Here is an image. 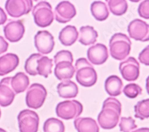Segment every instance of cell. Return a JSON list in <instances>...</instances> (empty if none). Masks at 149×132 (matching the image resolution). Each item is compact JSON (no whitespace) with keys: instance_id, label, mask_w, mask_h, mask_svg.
<instances>
[{"instance_id":"cell-25","label":"cell","mask_w":149,"mask_h":132,"mask_svg":"<svg viewBox=\"0 0 149 132\" xmlns=\"http://www.w3.org/2000/svg\"><path fill=\"white\" fill-rule=\"evenodd\" d=\"M53 59L47 56H41L37 61L36 71L38 75L47 78L52 73Z\"/></svg>"},{"instance_id":"cell-26","label":"cell","mask_w":149,"mask_h":132,"mask_svg":"<svg viewBox=\"0 0 149 132\" xmlns=\"http://www.w3.org/2000/svg\"><path fill=\"white\" fill-rule=\"evenodd\" d=\"M109 10L115 16H122L125 14L128 10V4L125 0H107Z\"/></svg>"},{"instance_id":"cell-21","label":"cell","mask_w":149,"mask_h":132,"mask_svg":"<svg viewBox=\"0 0 149 132\" xmlns=\"http://www.w3.org/2000/svg\"><path fill=\"white\" fill-rule=\"evenodd\" d=\"M29 79L23 72H19L14 77H11L10 85L15 94L22 93L25 91L29 85Z\"/></svg>"},{"instance_id":"cell-4","label":"cell","mask_w":149,"mask_h":132,"mask_svg":"<svg viewBox=\"0 0 149 132\" xmlns=\"http://www.w3.org/2000/svg\"><path fill=\"white\" fill-rule=\"evenodd\" d=\"M131 44V41L127 35L122 33H115L109 41L111 56L117 60H123L130 54Z\"/></svg>"},{"instance_id":"cell-12","label":"cell","mask_w":149,"mask_h":132,"mask_svg":"<svg viewBox=\"0 0 149 132\" xmlns=\"http://www.w3.org/2000/svg\"><path fill=\"white\" fill-rule=\"evenodd\" d=\"M119 70L124 79L129 82L135 81L140 75V64L135 58L130 57L120 63Z\"/></svg>"},{"instance_id":"cell-8","label":"cell","mask_w":149,"mask_h":132,"mask_svg":"<svg viewBox=\"0 0 149 132\" xmlns=\"http://www.w3.org/2000/svg\"><path fill=\"white\" fill-rule=\"evenodd\" d=\"M20 132H38L40 117L37 113L30 110H24L17 116Z\"/></svg>"},{"instance_id":"cell-10","label":"cell","mask_w":149,"mask_h":132,"mask_svg":"<svg viewBox=\"0 0 149 132\" xmlns=\"http://www.w3.org/2000/svg\"><path fill=\"white\" fill-rule=\"evenodd\" d=\"M130 37L135 41L147 42L149 41V25L140 19L131 21L128 26Z\"/></svg>"},{"instance_id":"cell-6","label":"cell","mask_w":149,"mask_h":132,"mask_svg":"<svg viewBox=\"0 0 149 132\" xmlns=\"http://www.w3.org/2000/svg\"><path fill=\"white\" fill-rule=\"evenodd\" d=\"M47 96V92L43 85L40 83H33L26 92V105L30 109H40L43 105Z\"/></svg>"},{"instance_id":"cell-24","label":"cell","mask_w":149,"mask_h":132,"mask_svg":"<svg viewBox=\"0 0 149 132\" xmlns=\"http://www.w3.org/2000/svg\"><path fill=\"white\" fill-rule=\"evenodd\" d=\"M91 12L93 17L98 21H104L109 16V11L106 4L100 1H94L91 5Z\"/></svg>"},{"instance_id":"cell-2","label":"cell","mask_w":149,"mask_h":132,"mask_svg":"<svg viewBox=\"0 0 149 132\" xmlns=\"http://www.w3.org/2000/svg\"><path fill=\"white\" fill-rule=\"evenodd\" d=\"M56 64L54 75L58 80H69L73 77L75 68L73 66V58L72 53L67 50L58 51L54 57Z\"/></svg>"},{"instance_id":"cell-1","label":"cell","mask_w":149,"mask_h":132,"mask_svg":"<svg viewBox=\"0 0 149 132\" xmlns=\"http://www.w3.org/2000/svg\"><path fill=\"white\" fill-rule=\"evenodd\" d=\"M122 105L115 98H107L103 102L102 110L98 115V123L100 127L109 130L115 128L119 123Z\"/></svg>"},{"instance_id":"cell-33","label":"cell","mask_w":149,"mask_h":132,"mask_svg":"<svg viewBox=\"0 0 149 132\" xmlns=\"http://www.w3.org/2000/svg\"><path fill=\"white\" fill-rule=\"evenodd\" d=\"M139 59L141 63L149 66V45L146 46L140 53Z\"/></svg>"},{"instance_id":"cell-27","label":"cell","mask_w":149,"mask_h":132,"mask_svg":"<svg viewBox=\"0 0 149 132\" xmlns=\"http://www.w3.org/2000/svg\"><path fill=\"white\" fill-rule=\"evenodd\" d=\"M44 132H65V127L60 120L49 118L45 122L43 126Z\"/></svg>"},{"instance_id":"cell-36","label":"cell","mask_w":149,"mask_h":132,"mask_svg":"<svg viewBox=\"0 0 149 132\" xmlns=\"http://www.w3.org/2000/svg\"><path fill=\"white\" fill-rule=\"evenodd\" d=\"M132 132H149V128L147 127H143L135 130H133Z\"/></svg>"},{"instance_id":"cell-29","label":"cell","mask_w":149,"mask_h":132,"mask_svg":"<svg viewBox=\"0 0 149 132\" xmlns=\"http://www.w3.org/2000/svg\"><path fill=\"white\" fill-rule=\"evenodd\" d=\"M42 56L40 54H33L26 59L24 64V70L31 76H36L38 75L36 71L37 61Z\"/></svg>"},{"instance_id":"cell-34","label":"cell","mask_w":149,"mask_h":132,"mask_svg":"<svg viewBox=\"0 0 149 132\" xmlns=\"http://www.w3.org/2000/svg\"><path fill=\"white\" fill-rule=\"evenodd\" d=\"M8 48V44L5 39L0 36V55L6 53Z\"/></svg>"},{"instance_id":"cell-3","label":"cell","mask_w":149,"mask_h":132,"mask_svg":"<svg viewBox=\"0 0 149 132\" xmlns=\"http://www.w3.org/2000/svg\"><path fill=\"white\" fill-rule=\"evenodd\" d=\"M76 79L84 87L94 85L97 80V74L93 66L85 58L78 59L75 63Z\"/></svg>"},{"instance_id":"cell-19","label":"cell","mask_w":149,"mask_h":132,"mask_svg":"<svg viewBox=\"0 0 149 132\" xmlns=\"http://www.w3.org/2000/svg\"><path fill=\"white\" fill-rule=\"evenodd\" d=\"M79 37V33L75 26L68 25L62 29L58 35V39L61 44L66 46H69L75 43Z\"/></svg>"},{"instance_id":"cell-23","label":"cell","mask_w":149,"mask_h":132,"mask_svg":"<svg viewBox=\"0 0 149 132\" xmlns=\"http://www.w3.org/2000/svg\"><path fill=\"white\" fill-rule=\"evenodd\" d=\"M80 36L79 42L85 45L88 46L94 44L98 38V33L93 26H82L79 29Z\"/></svg>"},{"instance_id":"cell-37","label":"cell","mask_w":149,"mask_h":132,"mask_svg":"<svg viewBox=\"0 0 149 132\" xmlns=\"http://www.w3.org/2000/svg\"><path fill=\"white\" fill-rule=\"evenodd\" d=\"M146 89L148 94L149 95V76L146 79Z\"/></svg>"},{"instance_id":"cell-22","label":"cell","mask_w":149,"mask_h":132,"mask_svg":"<svg viewBox=\"0 0 149 132\" xmlns=\"http://www.w3.org/2000/svg\"><path fill=\"white\" fill-rule=\"evenodd\" d=\"M123 82L120 77L116 75H111L105 81V91L111 97H117L121 94Z\"/></svg>"},{"instance_id":"cell-30","label":"cell","mask_w":149,"mask_h":132,"mask_svg":"<svg viewBox=\"0 0 149 132\" xmlns=\"http://www.w3.org/2000/svg\"><path fill=\"white\" fill-rule=\"evenodd\" d=\"M142 91V88L137 84L130 83L124 87L123 92L128 98L134 99L141 94Z\"/></svg>"},{"instance_id":"cell-20","label":"cell","mask_w":149,"mask_h":132,"mask_svg":"<svg viewBox=\"0 0 149 132\" xmlns=\"http://www.w3.org/2000/svg\"><path fill=\"white\" fill-rule=\"evenodd\" d=\"M74 126L78 132H99V127L92 118H77L74 120Z\"/></svg>"},{"instance_id":"cell-39","label":"cell","mask_w":149,"mask_h":132,"mask_svg":"<svg viewBox=\"0 0 149 132\" xmlns=\"http://www.w3.org/2000/svg\"><path fill=\"white\" fill-rule=\"evenodd\" d=\"M1 109H0V118H1Z\"/></svg>"},{"instance_id":"cell-9","label":"cell","mask_w":149,"mask_h":132,"mask_svg":"<svg viewBox=\"0 0 149 132\" xmlns=\"http://www.w3.org/2000/svg\"><path fill=\"white\" fill-rule=\"evenodd\" d=\"M32 7L33 3L31 0H8L5 4L7 13L15 18L28 14Z\"/></svg>"},{"instance_id":"cell-32","label":"cell","mask_w":149,"mask_h":132,"mask_svg":"<svg viewBox=\"0 0 149 132\" xmlns=\"http://www.w3.org/2000/svg\"><path fill=\"white\" fill-rule=\"evenodd\" d=\"M139 16L145 19H149V0L142 1L138 8Z\"/></svg>"},{"instance_id":"cell-28","label":"cell","mask_w":149,"mask_h":132,"mask_svg":"<svg viewBox=\"0 0 149 132\" xmlns=\"http://www.w3.org/2000/svg\"><path fill=\"white\" fill-rule=\"evenodd\" d=\"M135 117L141 120L149 118V99L139 101L134 106Z\"/></svg>"},{"instance_id":"cell-38","label":"cell","mask_w":149,"mask_h":132,"mask_svg":"<svg viewBox=\"0 0 149 132\" xmlns=\"http://www.w3.org/2000/svg\"><path fill=\"white\" fill-rule=\"evenodd\" d=\"M0 132H7L5 130H4L3 129L0 128Z\"/></svg>"},{"instance_id":"cell-14","label":"cell","mask_w":149,"mask_h":132,"mask_svg":"<svg viewBox=\"0 0 149 132\" xmlns=\"http://www.w3.org/2000/svg\"><path fill=\"white\" fill-rule=\"evenodd\" d=\"M25 29L21 20H11L4 27L5 38L10 42H17L23 37Z\"/></svg>"},{"instance_id":"cell-31","label":"cell","mask_w":149,"mask_h":132,"mask_svg":"<svg viewBox=\"0 0 149 132\" xmlns=\"http://www.w3.org/2000/svg\"><path fill=\"white\" fill-rule=\"evenodd\" d=\"M120 131L122 132H132L137 128L135 124V121L131 117H122L119 123Z\"/></svg>"},{"instance_id":"cell-11","label":"cell","mask_w":149,"mask_h":132,"mask_svg":"<svg viewBox=\"0 0 149 132\" xmlns=\"http://www.w3.org/2000/svg\"><path fill=\"white\" fill-rule=\"evenodd\" d=\"M34 41L36 50L44 55L51 53L55 45L54 37L47 30L37 32L34 37Z\"/></svg>"},{"instance_id":"cell-17","label":"cell","mask_w":149,"mask_h":132,"mask_svg":"<svg viewBox=\"0 0 149 132\" xmlns=\"http://www.w3.org/2000/svg\"><path fill=\"white\" fill-rule=\"evenodd\" d=\"M19 64V58L16 54L8 53L0 57V76L6 75L14 71Z\"/></svg>"},{"instance_id":"cell-18","label":"cell","mask_w":149,"mask_h":132,"mask_svg":"<svg viewBox=\"0 0 149 132\" xmlns=\"http://www.w3.org/2000/svg\"><path fill=\"white\" fill-rule=\"evenodd\" d=\"M57 91L60 97L65 99H70L77 97L79 90L75 83L70 80H65L57 85Z\"/></svg>"},{"instance_id":"cell-13","label":"cell","mask_w":149,"mask_h":132,"mask_svg":"<svg viewBox=\"0 0 149 132\" xmlns=\"http://www.w3.org/2000/svg\"><path fill=\"white\" fill-rule=\"evenodd\" d=\"M55 19L60 23H66L77 15L74 5L66 1L59 3L54 9Z\"/></svg>"},{"instance_id":"cell-35","label":"cell","mask_w":149,"mask_h":132,"mask_svg":"<svg viewBox=\"0 0 149 132\" xmlns=\"http://www.w3.org/2000/svg\"><path fill=\"white\" fill-rule=\"evenodd\" d=\"M7 16L4 10L0 7V25H3L7 21Z\"/></svg>"},{"instance_id":"cell-7","label":"cell","mask_w":149,"mask_h":132,"mask_svg":"<svg viewBox=\"0 0 149 132\" xmlns=\"http://www.w3.org/2000/svg\"><path fill=\"white\" fill-rule=\"evenodd\" d=\"M83 111V106L77 100H68L58 103L56 106L57 115L63 120L77 118Z\"/></svg>"},{"instance_id":"cell-5","label":"cell","mask_w":149,"mask_h":132,"mask_svg":"<svg viewBox=\"0 0 149 132\" xmlns=\"http://www.w3.org/2000/svg\"><path fill=\"white\" fill-rule=\"evenodd\" d=\"M32 15L36 25L40 28H47L54 21V13L52 7L47 1H41L35 6Z\"/></svg>"},{"instance_id":"cell-15","label":"cell","mask_w":149,"mask_h":132,"mask_svg":"<svg viewBox=\"0 0 149 132\" xmlns=\"http://www.w3.org/2000/svg\"><path fill=\"white\" fill-rule=\"evenodd\" d=\"M87 57L94 65L99 66L104 64L109 57L106 46L102 44H97L90 47L87 51Z\"/></svg>"},{"instance_id":"cell-16","label":"cell","mask_w":149,"mask_h":132,"mask_svg":"<svg viewBox=\"0 0 149 132\" xmlns=\"http://www.w3.org/2000/svg\"><path fill=\"white\" fill-rule=\"evenodd\" d=\"M11 77L3 79L0 82V106L6 107L13 103L16 94L10 85Z\"/></svg>"}]
</instances>
